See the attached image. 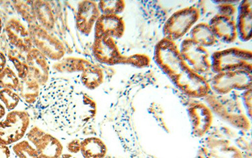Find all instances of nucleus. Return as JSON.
<instances>
[{
  "label": "nucleus",
  "instance_id": "nucleus-1",
  "mask_svg": "<svg viewBox=\"0 0 252 158\" xmlns=\"http://www.w3.org/2000/svg\"><path fill=\"white\" fill-rule=\"evenodd\" d=\"M36 119L55 132L73 135L95 116L96 105L67 79H53L40 89L33 105Z\"/></svg>",
  "mask_w": 252,
  "mask_h": 158
},
{
  "label": "nucleus",
  "instance_id": "nucleus-2",
  "mask_svg": "<svg viewBox=\"0 0 252 158\" xmlns=\"http://www.w3.org/2000/svg\"><path fill=\"white\" fill-rule=\"evenodd\" d=\"M154 60L173 84L190 98H206L211 88L206 79L189 66L175 42L163 38L155 47Z\"/></svg>",
  "mask_w": 252,
  "mask_h": 158
},
{
  "label": "nucleus",
  "instance_id": "nucleus-3",
  "mask_svg": "<svg viewBox=\"0 0 252 158\" xmlns=\"http://www.w3.org/2000/svg\"><path fill=\"white\" fill-rule=\"evenodd\" d=\"M92 51L98 62L108 65L125 64L143 68L148 67L150 63V58L145 54L123 55L114 38L106 36L94 38Z\"/></svg>",
  "mask_w": 252,
  "mask_h": 158
},
{
  "label": "nucleus",
  "instance_id": "nucleus-4",
  "mask_svg": "<svg viewBox=\"0 0 252 158\" xmlns=\"http://www.w3.org/2000/svg\"><path fill=\"white\" fill-rule=\"evenodd\" d=\"M205 98L211 111L226 122L241 130H249L251 121L238 98L227 95L209 94Z\"/></svg>",
  "mask_w": 252,
  "mask_h": 158
},
{
  "label": "nucleus",
  "instance_id": "nucleus-5",
  "mask_svg": "<svg viewBox=\"0 0 252 158\" xmlns=\"http://www.w3.org/2000/svg\"><path fill=\"white\" fill-rule=\"evenodd\" d=\"M211 70L216 74L247 70L252 72V52L240 47H230L215 52L211 58Z\"/></svg>",
  "mask_w": 252,
  "mask_h": 158
},
{
  "label": "nucleus",
  "instance_id": "nucleus-6",
  "mask_svg": "<svg viewBox=\"0 0 252 158\" xmlns=\"http://www.w3.org/2000/svg\"><path fill=\"white\" fill-rule=\"evenodd\" d=\"M201 12L194 6H188L173 13L163 28L164 38L172 41L183 38L199 20Z\"/></svg>",
  "mask_w": 252,
  "mask_h": 158
},
{
  "label": "nucleus",
  "instance_id": "nucleus-7",
  "mask_svg": "<svg viewBox=\"0 0 252 158\" xmlns=\"http://www.w3.org/2000/svg\"><path fill=\"white\" fill-rule=\"evenodd\" d=\"M252 71L236 70L216 74L209 84L216 94L227 95L234 90L245 91L252 89Z\"/></svg>",
  "mask_w": 252,
  "mask_h": 158
},
{
  "label": "nucleus",
  "instance_id": "nucleus-8",
  "mask_svg": "<svg viewBox=\"0 0 252 158\" xmlns=\"http://www.w3.org/2000/svg\"><path fill=\"white\" fill-rule=\"evenodd\" d=\"M28 31L35 48L49 59L60 61L65 55L62 42L38 24H28Z\"/></svg>",
  "mask_w": 252,
  "mask_h": 158
},
{
  "label": "nucleus",
  "instance_id": "nucleus-9",
  "mask_svg": "<svg viewBox=\"0 0 252 158\" xmlns=\"http://www.w3.org/2000/svg\"><path fill=\"white\" fill-rule=\"evenodd\" d=\"M30 125V117L24 111H12L0 121V144L10 145L23 138Z\"/></svg>",
  "mask_w": 252,
  "mask_h": 158
},
{
  "label": "nucleus",
  "instance_id": "nucleus-10",
  "mask_svg": "<svg viewBox=\"0 0 252 158\" xmlns=\"http://www.w3.org/2000/svg\"><path fill=\"white\" fill-rule=\"evenodd\" d=\"M179 51L182 58L197 73L202 75L211 71L210 53L206 47L188 38L182 41Z\"/></svg>",
  "mask_w": 252,
  "mask_h": 158
},
{
  "label": "nucleus",
  "instance_id": "nucleus-11",
  "mask_svg": "<svg viewBox=\"0 0 252 158\" xmlns=\"http://www.w3.org/2000/svg\"><path fill=\"white\" fill-rule=\"evenodd\" d=\"M27 138L42 158H59L63 154V146L59 140L37 126L29 131Z\"/></svg>",
  "mask_w": 252,
  "mask_h": 158
},
{
  "label": "nucleus",
  "instance_id": "nucleus-12",
  "mask_svg": "<svg viewBox=\"0 0 252 158\" xmlns=\"http://www.w3.org/2000/svg\"><path fill=\"white\" fill-rule=\"evenodd\" d=\"M188 112L193 135L197 137L204 136L213 124V115L211 108L205 103L195 101L189 104Z\"/></svg>",
  "mask_w": 252,
  "mask_h": 158
},
{
  "label": "nucleus",
  "instance_id": "nucleus-13",
  "mask_svg": "<svg viewBox=\"0 0 252 158\" xmlns=\"http://www.w3.org/2000/svg\"><path fill=\"white\" fill-rule=\"evenodd\" d=\"M9 42L16 49L23 53H28L33 48L28 29L20 20L11 19L5 26Z\"/></svg>",
  "mask_w": 252,
  "mask_h": 158
},
{
  "label": "nucleus",
  "instance_id": "nucleus-14",
  "mask_svg": "<svg viewBox=\"0 0 252 158\" xmlns=\"http://www.w3.org/2000/svg\"><path fill=\"white\" fill-rule=\"evenodd\" d=\"M125 29V22L121 16L101 14L94 26V38L106 36L120 39Z\"/></svg>",
  "mask_w": 252,
  "mask_h": 158
},
{
  "label": "nucleus",
  "instance_id": "nucleus-15",
  "mask_svg": "<svg viewBox=\"0 0 252 158\" xmlns=\"http://www.w3.org/2000/svg\"><path fill=\"white\" fill-rule=\"evenodd\" d=\"M209 25L218 40L231 43L237 39V28L233 16L218 13L210 20Z\"/></svg>",
  "mask_w": 252,
  "mask_h": 158
},
{
  "label": "nucleus",
  "instance_id": "nucleus-16",
  "mask_svg": "<svg viewBox=\"0 0 252 158\" xmlns=\"http://www.w3.org/2000/svg\"><path fill=\"white\" fill-rule=\"evenodd\" d=\"M29 74L37 81L40 86H44L49 82L50 67L46 56L33 47L26 55Z\"/></svg>",
  "mask_w": 252,
  "mask_h": 158
},
{
  "label": "nucleus",
  "instance_id": "nucleus-17",
  "mask_svg": "<svg viewBox=\"0 0 252 158\" xmlns=\"http://www.w3.org/2000/svg\"><path fill=\"white\" fill-rule=\"evenodd\" d=\"M101 13L98 4L93 1H82L78 4L76 26L83 35H89Z\"/></svg>",
  "mask_w": 252,
  "mask_h": 158
},
{
  "label": "nucleus",
  "instance_id": "nucleus-18",
  "mask_svg": "<svg viewBox=\"0 0 252 158\" xmlns=\"http://www.w3.org/2000/svg\"><path fill=\"white\" fill-rule=\"evenodd\" d=\"M207 149L212 158H244L242 151L226 139L208 137Z\"/></svg>",
  "mask_w": 252,
  "mask_h": 158
},
{
  "label": "nucleus",
  "instance_id": "nucleus-19",
  "mask_svg": "<svg viewBox=\"0 0 252 158\" xmlns=\"http://www.w3.org/2000/svg\"><path fill=\"white\" fill-rule=\"evenodd\" d=\"M238 36L243 41L252 40V1L245 0L241 2L238 8L237 21H236Z\"/></svg>",
  "mask_w": 252,
  "mask_h": 158
},
{
  "label": "nucleus",
  "instance_id": "nucleus-20",
  "mask_svg": "<svg viewBox=\"0 0 252 158\" xmlns=\"http://www.w3.org/2000/svg\"><path fill=\"white\" fill-rule=\"evenodd\" d=\"M37 24L47 31L55 28V20L50 4L47 1H31Z\"/></svg>",
  "mask_w": 252,
  "mask_h": 158
},
{
  "label": "nucleus",
  "instance_id": "nucleus-21",
  "mask_svg": "<svg viewBox=\"0 0 252 158\" xmlns=\"http://www.w3.org/2000/svg\"><path fill=\"white\" fill-rule=\"evenodd\" d=\"M80 152L83 158H104L107 148L104 142L98 137H87L81 141Z\"/></svg>",
  "mask_w": 252,
  "mask_h": 158
},
{
  "label": "nucleus",
  "instance_id": "nucleus-22",
  "mask_svg": "<svg viewBox=\"0 0 252 158\" xmlns=\"http://www.w3.org/2000/svg\"><path fill=\"white\" fill-rule=\"evenodd\" d=\"M20 99L30 105H34L39 98L40 88L37 81L28 76L26 78L20 79L17 91Z\"/></svg>",
  "mask_w": 252,
  "mask_h": 158
},
{
  "label": "nucleus",
  "instance_id": "nucleus-23",
  "mask_svg": "<svg viewBox=\"0 0 252 158\" xmlns=\"http://www.w3.org/2000/svg\"><path fill=\"white\" fill-rule=\"evenodd\" d=\"M190 36L191 40L204 47L214 46L218 41L211 27L206 22L195 25L190 30Z\"/></svg>",
  "mask_w": 252,
  "mask_h": 158
},
{
  "label": "nucleus",
  "instance_id": "nucleus-24",
  "mask_svg": "<svg viewBox=\"0 0 252 158\" xmlns=\"http://www.w3.org/2000/svg\"><path fill=\"white\" fill-rule=\"evenodd\" d=\"M80 81L83 86L87 89L94 90L102 84L104 81V74L100 67L91 63L82 72Z\"/></svg>",
  "mask_w": 252,
  "mask_h": 158
},
{
  "label": "nucleus",
  "instance_id": "nucleus-25",
  "mask_svg": "<svg viewBox=\"0 0 252 158\" xmlns=\"http://www.w3.org/2000/svg\"><path fill=\"white\" fill-rule=\"evenodd\" d=\"M91 63L84 58L68 57L61 60L53 67L60 73H78L84 71Z\"/></svg>",
  "mask_w": 252,
  "mask_h": 158
},
{
  "label": "nucleus",
  "instance_id": "nucleus-26",
  "mask_svg": "<svg viewBox=\"0 0 252 158\" xmlns=\"http://www.w3.org/2000/svg\"><path fill=\"white\" fill-rule=\"evenodd\" d=\"M8 59L12 62L20 79H24L28 76L29 69L26 56L18 49H12L8 52Z\"/></svg>",
  "mask_w": 252,
  "mask_h": 158
},
{
  "label": "nucleus",
  "instance_id": "nucleus-27",
  "mask_svg": "<svg viewBox=\"0 0 252 158\" xmlns=\"http://www.w3.org/2000/svg\"><path fill=\"white\" fill-rule=\"evenodd\" d=\"M98 8L102 15H119L125 10L126 3L123 0H113V1H105L102 0L99 1Z\"/></svg>",
  "mask_w": 252,
  "mask_h": 158
},
{
  "label": "nucleus",
  "instance_id": "nucleus-28",
  "mask_svg": "<svg viewBox=\"0 0 252 158\" xmlns=\"http://www.w3.org/2000/svg\"><path fill=\"white\" fill-rule=\"evenodd\" d=\"M20 83L19 77L9 67L4 68L0 73V87L17 91Z\"/></svg>",
  "mask_w": 252,
  "mask_h": 158
},
{
  "label": "nucleus",
  "instance_id": "nucleus-29",
  "mask_svg": "<svg viewBox=\"0 0 252 158\" xmlns=\"http://www.w3.org/2000/svg\"><path fill=\"white\" fill-rule=\"evenodd\" d=\"M12 150L19 158H42L28 141L17 142L13 146Z\"/></svg>",
  "mask_w": 252,
  "mask_h": 158
},
{
  "label": "nucleus",
  "instance_id": "nucleus-30",
  "mask_svg": "<svg viewBox=\"0 0 252 158\" xmlns=\"http://www.w3.org/2000/svg\"><path fill=\"white\" fill-rule=\"evenodd\" d=\"M13 4L16 10L28 22V24H37L32 6L31 1H13Z\"/></svg>",
  "mask_w": 252,
  "mask_h": 158
},
{
  "label": "nucleus",
  "instance_id": "nucleus-31",
  "mask_svg": "<svg viewBox=\"0 0 252 158\" xmlns=\"http://www.w3.org/2000/svg\"><path fill=\"white\" fill-rule=\"evenodd\" d=\"M0 100L5 106V108L12 112L17 107L20 101L19 95L17 92L9 89L0 90Z\"/></svg>",
  "mask_w": 252,
  "mask_h": 158
},
{
  "label": "nucleus",
  "instance_id": "nucleus-32",
  "mask_svg": "<svg viewBox=\"0 0 252 158\" xmlns=\"http://www.w3.org/2000/svg\"><path fill=\"white\" fill-rule=\"evenodd\" d=\"M252 89L245 91L242 94V100L250 118L252 117Z\"/></svg>",
  "mask_w": 252,
  "mask_h": 158
},
{
  "label": "nucleus",
  "instance_id": "nucleus-33",
  "mask_svg": "<svg viewBox=\"0 0 252 158\" xmlns=\"http://www.w3.org/2000/svg\"><path fill=\"white\" fill-rule=\"evenodd\" d=\"M67 150L72 154H77L80 152L81 141L79 139H74L67 144Z\"/></svg>",
  "mask_w": 252,
  "mask_h": 158
},
{
  "label": "nucleus",
  "instance_id": "nucleus-34",
  "mask_svg": "<svg viewBox=\"0 0 252 158\" xmlns=\"http://www.w3.org/2000/svg\"><path fill=\"white\" fill-rule=\"evenodd\" d=\"M0 158H12L10 149L7 146L0 144Z\"/></svg>",
  "mask_w": 252,
  "mask_h": 158
},
{
  "label": "nucleus",
  "instance_id": "nucleus-35",
  "mask_svg": "<svg viewBox=\"0 0 252 158\" xmlns=\"http://www.w3.org/2000/svg\"><path fill=\"white\" fill-rule=\"evenodd\" d=\"M195 158H212V157H211L208 149L206 148H202L198 151Z\"/></svg>",
  "mask_w": 252,
  "mask_h": 158
},
{
  "label": "nucleus",
  "instance_id": "nucleus-36",
  "mask_svg": "<svg viewBox=\"0 0 252 158\" xmlns=\"http://www.w3.org/2000/svg\"><path fill=\"white\" fill-rule=\"evenodd\" d=\"M6 58L3 52L0 51V73L3 71L6 67Z\"/></svg>",
  "mask_w": 252,
  "mask_h": 158
},
{
  "label": "nucleus",
  "instance_id": "nucleus-37",
  "mask_svg": "<svg viewBox=\"0 0 252 158\" xmlns=\"http://www.w3.org/2000/svg\"><path fill=\"white\" fill-rule=\"evenodd\" d=\"M6 114V110L5 108L4 107V106L2 105L1 103H0V119H1L3 118L4 116H5Z\"/></svg>",
  "mask_w": 252,
  "mask_h": 158
},
{
  "label": "nucleus",
  "instance_id": "nucleus-38",
  "mask_svg": "<svg viewBox=\"0 0 252 158\" xmlns=\"http://www.w3.org/2000/svg\"><path fill=\"white\" fill-rule=\"evenodd\" d=\"M59 158H78L70 154H62Z\"/></svg>",
  "mask_w": 252,
  "mask_h": 158
},
{
  "label": "nucleus",
  "instance_id": "nucleus-39",
  "mask_svg": "<svg viewBox=\"0 0 252 158\" xmlns=\"http://www.w3.org/2000/svg\"><path fill=\"white\" fill-rule=\"evenodd\" d=\"M2 29H3V22H2V20L0 17V35H1Z\"/></svg>",
  "mask_w": 252,
  "mask_h": 158
}]
</instances>
